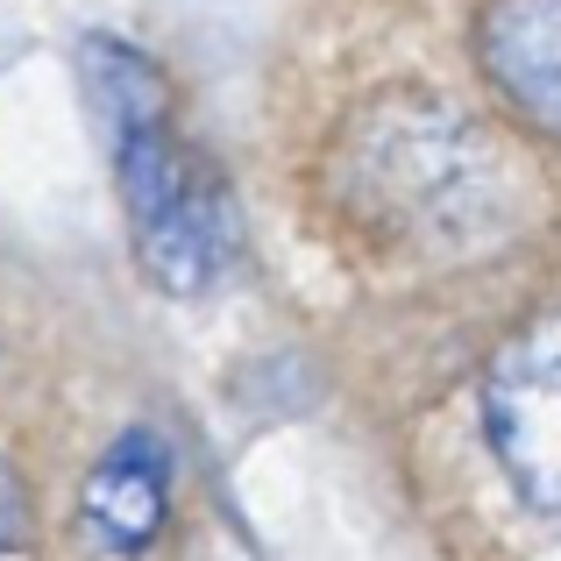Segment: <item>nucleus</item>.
<instances>
[{"instance_id":"nucleus-1","label":"nucleus","mask_w":561,"mask_h":561,"mask_svg":"<svg viewBox=\"0 0 561 561\" xmlns=\"http://www.w3.org/2000/svg\"><path fill=\"white\" fill-rule=\"evenodd\" d=\"M114 164H122V199H128V228H136V256L164 291H206L220 285V271L234 263V199L214 179L206 157H192L171 122L128 128L114 136Z\"/></svg>"},{"instance_id":"nucleus-2","label":"nucleus","mask_w":561,"mask_h":561,"mask_svg":"<svg viewBox=\"0 0 561 561\" xmlns=\"http://www.w3.org/2000/svg\"><path fill=\"white\" fill-rule=\"evenodd\" d=\"M491 440L526 505L561 526V320L512 342L491 370Z\"/></svg>"},{"instance_id":"nucleus-3","label":"nucleus","mask_w":561,"mask_h":561,"mask_svg":"<svg viewBox=\"0 0 561 561\" xmlns=\"http://www.w3.org/2000/svg\"><path fill=\"white\" fill-rule=\"evenodd\" d=\"M491 79L526 122L561 136V0H505L483 28Z\"/></svg>"},{"instance_id":"nucleus-4","label":"nucleus","mask_w":561,"mask_h":561,"mask_svg":"<svg viewBox=\"0 0 561 561\" xmlns=\"http://www.w3.org/2000/svg\"><path fill=\"white\" fill-rule=\"evenodd\" d=\"M164 505H171V462L150 434L114 440V455H100V469L85 477V534L114 554H136L164 526Z\"/></svg>"},{"instance_id":"nucleus-5","label":"nucleus","mask_w":561,"mask_h":561,"mask_svg":"<svg viewBox=\"0 0 561 561\" xmlns=\"http://www.w3.org/2000/svg\"><path fill=\"white\" fill-rule=\"evenodd\" d=\"M79 71L93 85V107L107 114L114 136L128 128H150V122H171V85L157 79V65L142 50H128L122 36H85L79 43Z\"/></svg>"},{"instance_id":"nucleus-6","label":"nucleus","mask_w":561,"mask_h":561,"mask_svg":"<svg viewBox=\"0 0 561 561\" xmlns=\"http://www.w3.org/2000/svg\"><path fill=\"white\" fill-rule=\"evenodd\" d=\"M22 540V491H14V477L0 469V554Z\"/></svg>"}]
</instances>
